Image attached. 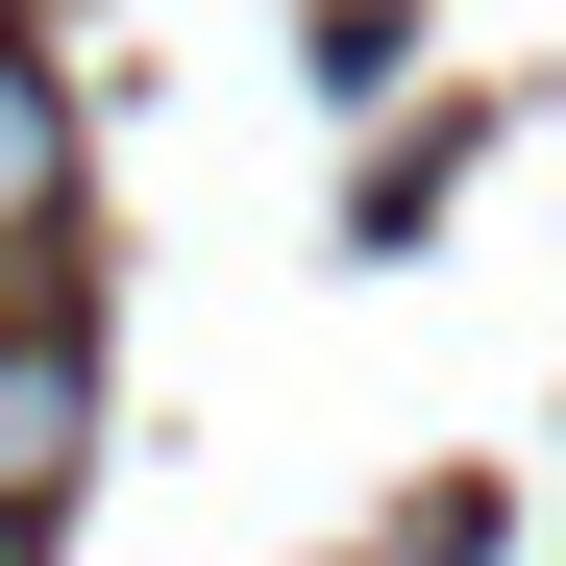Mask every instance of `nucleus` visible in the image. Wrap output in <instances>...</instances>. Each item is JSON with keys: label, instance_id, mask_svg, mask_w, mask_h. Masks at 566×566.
I'll use <instances>...</instances> for the list:
<instances>
[{"label": "nucleus", "instance_id": "3", "mask_svg": "<svg viewBox=\"0 0 566 566\" xmlns=\"http://www.w3.org/2000/svg\"><path fill=\"white\" fill-rule=\"evenodd\" d=\"M0 566H25V517H0Z\"/></svg>", "mask_w": 566, "mask_h": 566}, {"label": "nucleus", "instance_id": "2", "mask_svg": "<svg viewBox=\"0 0 566 566\" xmlns=\"http://www.w3.org/2000/svg\"><path fill=\"white\" fill-rule=\"evenodd\" d=\"M74 419H99V395H74V345H50V321H0V517H50V493H74Z\"/></svg>", "mask_w": 566, "mask_h": 566}, {"label": "nucleus", "instance_id": "1", "mask_svg": "<svg viewBox=\"0 0 566 566\" xmlns=\"http://www.w3.org/2000/svg\"><path fill=\"white\" fill-rule=\"evenodd\" d=\"M50 222H74V124H50V74L0 50V321H25V271H50Z\"/></svg>", "mask_w": 566, "mask_h": 566}]
</instances>
